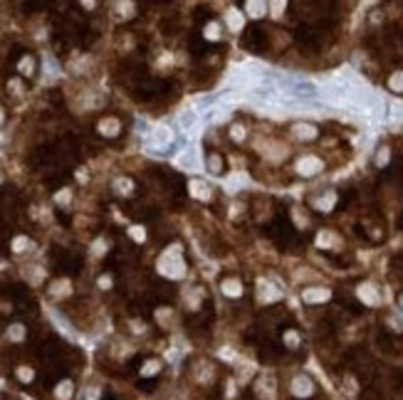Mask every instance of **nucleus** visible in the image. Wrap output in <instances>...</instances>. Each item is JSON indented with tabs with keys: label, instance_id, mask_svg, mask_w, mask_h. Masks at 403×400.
<instances>
[{
	"label": "nucleus",
	"instance_id": "f257e3e1",
	"mask_svg": "<svg viewBox=\"0 0 403 400\" xmlns=\"http://www.w3.org/2000/svg\"><path fill=\"white\" fill-rule=\"evenodd\" d=\"M158 272L164 277H171V279H181L183 272H186V264L181 260V247L173 245L164 252V257L158 260Z\"/></svg>",
	"mask_w": 403,
	"mask_h": 400
},
{
	"label": "nucleus",
	"instance_id": "f03ea898",
	"mask_svg": "<svg viewBox=\"0 0 403 400\" xmlns=\"http://www.w3.org/2000/svg\"><path fill=\"white\" fill-rule=\"evenodd\" d=\"M287 94L295 97V99L309 101V99L319 97V89H317V84L307 82V79H287Z\"/></svg>",
	"mask_w": 403,
	"mask_h": 400
},
{
	"label": "nucleus",
	"instance_id": "7ed1b4c3",
	"mask_svg": "<svg viewBox=\"0 0 403 400\" xmlns=\"http://www.w3.org/2000/svg\"><path fill=\"white\" fill-rule=\"evenodd\" d=\"M171 143H173L171 131H169L166 126H158V129H153V131L148 134V143H146V148L153 151V153H164L166 148H171Z\"/></svg>",
	"mask_w": 403,
	"mask_h": 400
},
{
	"label": "nucleus",
	"instance_id": "20e7f679",
	"mask_svg": "<svg viewBox=\"0 0 403 400\" xmlns=\"http://www.w3.org/2000/svg\"><path fill=\"white\" fill-rule=\"evenodd\" d=\"M267 45V35L260 30V27H250L245 35H243V47L250 50V52H262Z\"/></svg>",
	"mask_w": 403,
	"mask_h": 400
},
{
	"label": "nucleus",
	"instance_id": "39448f33",
	"mask_svg": "<svg viewBox=\"0 0 403 400\" xmlns=\"http://www.w3.org/2000/svg\"><path fill=\"white\" fill-rule=\"evenodd\" d=\"M295 37H297V42H299L302 47H307V50H317V47H319V37H317V32L309 30V27H299V30L295 32Z\"/></svg>",
	"mask_w": 403,
	"mask_h": 400
},
{
	"label": "nucleus",
	"instance_id": "423d86ee",
	"mask_svg": "<svg viewBox=\"0 0 403 400\" xmlns=\"http://www.w3.org/2000/svg\"><path fill=\"white\" fill-rule=\"evenodd\" d=\"M119 131H122V124H119V119L116 116H106L99 121V134L102 136H119Z\"/></svg>",
	"mask_w": 403,
	"mask_h": 400
},
{
	"label": "nucleus",
	"instance_id": "0eeeda50",
	"mask_svg": "<svg viewBox=\"0 0 403 400\" xmlns=\"http://www.w3.org/2000/svg\"><path fill=\"white\" fill-rule=\"evenodd\" d=\"M312 380L307 378V376H297L295 380H292V393L295 395H299V398H307V395H312Z\"/></svg>",
	"mask_w": 403,
	"mask_h": 400
},
{
	"label": "nucleus",
	"instance_id": "6e6552de",
	"mask_svg": "<svg viewBox=\"0 0 403 400\" xmlns=\"http://www.w3.org/2000/svg\"><path fill=\"white\" fill-rule=\"evenodd\" d=\"M72 292V282L69 279H55V282L50 284V294L52 297H67Z\"/></svg>",
	"mask_w": 403,
	"mask_h": 400
},
{
	"label": "nucleus",
	"instance_id": "1a4fd4ad",
	"mask_svg": "<svg viewBox=\"0 0 403 400\" xmlns=\"http://www.w3.org/2000/svg\"><path fill=\"white\" fill-rule=\"evenodd\" d=\"M321 168V163L317 161V158H304V161H299V166H297V171L302 173V176H312V173H317Z\"/></svg>",
	"mask_w": 403,
	"mask_h": 400
},
{
	"label": "nucleus",
	"instance_id": "9d476101",
	"mask_svg": "<svg viewBox=\"0 0 403 400\" xmlns=\"http://www.w3.org/2000/svg\"><path fill=\"white\" fill-rule=\"evenodd\" d=\"M114 190L119 195H131L134 193V180L131 178H116L114 180Z\"/></svg>",
	"mask_w": 403,
	"mask_h": 400
},
{
	"label": "nucleus",
	"instance_id": "9b49d317",
	"mask_svg": "<svg viewBox=\"0 0 403 400\" xmlns=\"http://www.w3.org/2000/svg\"><path fill=\"white\" fill-rule=\"evenodd\" d=\"M18 72H20L22 77H32V74H35V57L25 55V57L18 62Z\"/></svg>",
	"mask_w": 403,
	"mask_h": 400
},
{
	"label": "nucleus",
	"instance_id": "f8f14e48",
	"mask_svg": "<svg viewBox=\"0 0 403 400\" xmlns=\"http://www.w3.org/2000/svg\"><path fill=\"white\" fill-rule=\"evenodd\" d=\"M72 393H74L72 380H62V383L55 388V398H57V400H69V398H72Z\"/></svg>",
	"mask_w": 403,
	"mask_h": 400
},
{
	"label": "nucleus",
	"instance_id": "ddd939ff",
	"mask_svg": "<svg viewBox=\"0 0 403 400\" xmlns=\"http://www.w3.org/2000/svg\"><path fill=\"white\" fill-rule=\"evenodd\" d=\"M30 247H32V242H30L25 235H18V237L13 240V252H15V255H22V252H27Z\"/></svg>",
	"mask_w": 403,
	"mask_h": 400
},
{
	"label": "nucleus",
	"instance_id": "4468645a",
	"mask_svg": "<svg viewBox=\"0 0 403 400\" xmlns=\"http://www.w3.org/2000/svg\"><path fill=\"white\" fill-rule=\"evenodd\" d=\"M223 292H225L228 297H240V294H243L237 279H225V282H223Z\"/></svg>",
	"mask_w": 403,
	"mask_h": 400
},
{
	"label": "nucleus",
	"instance_id": "2eb2a0df",
	"mask_svg": "<svg viewBox=\"0 0 403 400\" xmlns=\"http://www.w3.org/2000/svg\"><path fill=\"white\" fill-rule=\"evenodd\" d=\"M191 195H195V198H200V200L211 198V193H206V185L200 183V180H191Z\"/></svg>",
	"mask_w": 403,
	"mask_h": 400
},
{
	"label": "nucleus",
	"instance_id": "dca6fc26",
	"mask_svg": "<svg viewBox=\"0 0 403 400\" xmlns=\"http://www.w3.org/2000/svg\"><path fill=\"white\" fill-rule=\"evenodd\" d=\"M295 134L299 139H314L317 136V129L314 126H307V124H299V126H295Z\"/></svg>",
	"mask_w": 403,
	"mask_h": 400
},
{
	"label": "nucleus",
	"instance_id": "f3484780",
	"mask_svg": "<svg viewBox=\"0 0 403 400\" xmlns=\"http://www.w3.org/2000/svg\"><path fill=\"white\" fill-rule=\"evenodd\" d=\"M8 339H10V341H22V339H25V326H22V324H13V326L8 329Z\"/></svg>",
	"mask_w": 403,
	"mask_h": 400
},
{
	"label": "nucleus",
	"instance_id": "a211bd4d",
	"mask_svg": "<svg viewBox=\"0 0 403 400\" xmlns=\"http://www.w3.org/2000/svg\"><path fill=\"white\" fill-rule=\"evenodd\" d=\"M42 277H45V269H40V267H30V269H27L30 284H40V282H42Z\"/></svg>",
	"mask_w": 403,
	"mask_h": 400
},
{
	"label": "nucleus",
	"instance_id": "6ab92c4d",
	"mask_svg": "<svg viewBox=\"0 0 403 400\" xmlns=\"http://www.w3.org/2000/svg\"><path fill=\"white\" fill-rule=\"evenodd\" d=\"M208 168H211V173H223V158L215 156V153H211V158H208Z\"/></svg>",
	"mask_w": 403,
	"mask_h": 400
},
{
	"label": "nucleus",
	"instance_id": "aec40b11",
	"mask_svg": "<svg viewBox=\"0 0 403 400\" xmlns=\"http://www.w3.org/2000/svg\"><path fill=\"white\" fill-rule=\"evenodd\" d=\"M181 166H191V168H198V158H195V153H183L181 156Z\"/></svg>",
	"mask_w": 403,
	"mask_h": 400
},
{
	"label": "nucleus",
	"instance_id": "412c9836",
	"mask_svg": "<svg viewBox=\"0 0 403 400\" xmlns=\"http://www.w3.org/2000/svg\"><path fill=\"white\" fill-rule=\"evenodd\" d=\"M158 373V361H146L141 368V376H156Z\"/></svg>",
	"mask_w": 403,
	"mask_h": 400
},
{
	"label": "nucleus",
	"instance_id": "4be33fe9",
	"mask_svg": "<svg viewBox=\"0 0 403 400\" xmlns=\"http://www.w3.org/2000/svg\"><path fill=\"white\" fill-rule=\"evenodd\" d=\"M18 378H20L22 383H30V380L35 378V373H32V368H27V366H20V368H18Z\"/></svg>",
	"mask_w": 403,
	"mask_h": 400
},
{
	"label": "nucleus",
	"instance_id": "5701e85b",
	"mask_svg": "<svg viewBox=\"0 0 403 400\" xmlns=\"http://www.w3.org/2000/svg\"><path fill=\"white\" fill-rule=\"evenodd\" d=\"M203 37H206V40H218V22H208Z\"/></svg>",
	"mask_w": 403,
	"mask_h": 400
},
{
	"label": "nucleus",
	"instance_id": "b1692460",
	"mask_svg": "<svg viewBox=\"0 0 403 400\" xmlns=\"http://www.w3.org/2000/svg\"><path fill=\"white\" fill-rule=\"evenodd\" d=\"M228 25L233 30H240V27H243V18H240L237 13H228Z\"/></svg>",
	"mask_w": 403,
	"mask_h": 400
},
{
	"label": "nucleus",
	"instance_id": "393cba45",
	"mask_svg": "<svg viewBox=\"0 0 403 400\" xmlns=\"http://www.w3.org/2000/svg\"><path fill=\"white\" fill-rule=\"evenodd\" d=\"M55 200H57V203H60V205H67V203H69V200H72V193H69L67 188H62V190H60V193L55 195Z\"/></svg>",
	"mask_w": 403,
	"mask_h": 400
},
{
	"label": "nucleus",
	"instance_id": "a878e982",
	"mask_svg": "<svg viewBox=\"0 0 403 400\" xmlns=\"http://www.w3.org/2000/svg\"><path fill=\"white\" fill-rule=\"evenodd\" d=\"M129 235L136 240V242H144V240H146V232H144V227H139V225H134V227L129 230Z\"/></svg>",
	"mask_w": 403,
	"mask_h": 400
},
{
	"label": "nucleus",
	"instance_id": "bb28decb",
	"mask_svg": "<svg viewBox=\"0 0 403 400\" xmlns=\"http://www.w3.org/2000/svg\"><path fill=\"white\" fill-rule=\"evenodd\" d=\"M92 252H94L97 257H102V255L106 252V242H104V240H94V245H92Z\"/></svg>",
	"mask_w": 403,
	"mask_h": 400
},
{
	"label": "nucleus",
	"instance_id": "cd10ccee",
	"mask_svg": "<svg viewBox=\"0 0 403 400\" xmlns=\"http://www.w3.org/2000/svg\"><path fill=\"white\" fill-rule=\"evenodd\" d=\"M193 124H195V116H193L191 111H186V114L181 116V126H183V129H188V126H193Z\"/></svg>",
	"mask_w": 403,
	"mask_h": 400
},
{
	"label": "nucleus",
	"instance_id": "c85d7f7f",
	"mask_svg": "<svg viewBox=\"0 0 403 400\" xmlns=\"http://www.w3.org/2000/svg\"><path fill=\"white\" fill-rule=\"evenodd\" d=\"M245 8H248V10H253V13H250L253 18H260V15H262L260 10H265V5H262V3H248Z\"/></svg>",
	"mask_w": 403,
	"mask_h": 400
},
{
	"label": "nucleus",
	"instance_id": "c756f323",
	"mask_svg": "<svg viewBox=\"0 0 403 400\" xmlns=\"http://www.w3.org/2000/svg\"><path fill=\"white\" fill-rule=\"evenodd\" d=\"M45 69H50V74H60V67H57V62H55L52 57L45 60Z\"/></svg>",
	"mask_w": 403,
	"mask_h": 400
},
{
	"label": "nucleus",
	"instance_id": "7c9ffc66",
	"mask_svg": "<svg viewBox=\"0 0 403 400\" xmlns=\"http://www.w3.org/2000/svg\"><path fill=\"white\" fill-rule=\"evenodd\" d=\"M285 343H287V346H297V343H299L297 334H295V331H287V334H285Z\"/></svg>",
	"mask_w": 403,
	"mask_h": 400
},
{
	"label": "nucleus",
	"instance_id": "2f4dec72",
	"mask_svg": "<svg viewBox=\"0 0 403 400\" xmlns=\"http://www.w3.org/2000/svg\"><path fill=\"white\" fill-rule=\"evenodd\" d=\"M324 297H327V292H307V294H304V299H307V301H314V299H324Z\"/></svg>",
	"mask_w": 403,
	"mask_h": 400
},
{
	"label": "nucleus",
	"instance_id": "473e14b6",
	"mask_svg": "<svg viewBox=\"0 0 403 400\" xmlns=\"http://www.w3.org/2000/svg\"><path fill=\"white\" fill-rule=\"evenodd\" d=\"M99 287H102V289H109V287H111V277H109V274L99 277Z\"/></svg>",
	"mask_w": 403,
	"mask_h": 400
},
{
	"label": "nucleus",
	"instance_id": "72a5a7b5",
	"mask_svg": "<svg viewBox=\"0 0 403 400\" xmlns=\"http://www.w3.org/2000/svg\"><path fill=\"white\" fill-rule=\"evenodd\" d=\"M85 400H99V390H97V388H92V390H87V395H85Z\"/></svg>",
	"mask_w": 403,
	"mask_h": 400
},
{
	"label": "nucleus",
	"instance_id": "f704fd0d",
	"mask_svg": "<svg viewBox=\"0 0 403 400\" xmlns=\"http://www.w3.org/2000/svg\"><path fill=\"white\" fill-rule=\"evenodd\" d=\"M233 136H235L237 141H240V139H243V126H235V129H233Z\"/></svg>",
	"mask_w": 403,
	"mask_h": 400
},
{
	"label": "nucleus",
	"instance_id": "c9c22d12",
	"mask_svg": "<svg viewBox=\"0 0 403 400\" xmlns=\"http://www.w3.org/2000/svg\"><path fill=\"white\" fill-rule=\"evenodd\" d=\"M5 121V114H3V109H0V124H3Z\"/></svg>",
	"mask_w": 403,
	"mask_h": 400
}]
</instances>
